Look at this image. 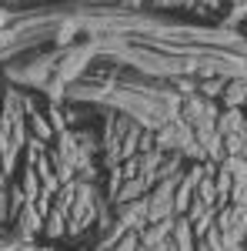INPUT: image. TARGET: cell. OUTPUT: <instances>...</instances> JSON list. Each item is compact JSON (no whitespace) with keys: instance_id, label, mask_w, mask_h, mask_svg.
Segmentation results:
<instances>
[{"instance_id":"6","label":"cell","mask_w":247,"mask_h":251,"mask_svg":"<svg viewBox=\"0 0 247 251\" xmlns=\"http://www.w3.org/2000/svg\"><path fill=\"white\" fill-rule=\"evenodd\" d=\"M30 127H34V137H44V141H50L54 137V127H50V121L40 114V111H30Z\"/></svg>"},{"instance_id":"1","label":"cell","mask_w":247,"mask_h":251,"mask_svg":"<svg viewBox=\"0 0 247 251\" xmlns=\"http://www.w3.org/2000/svg\"><path fill=\"white\" fill-rule=\"evenodd\" d=\"M171 241L174 248H197V238H194V228H190V218L187 214H174V225H171Z\"/></svg>"},{"instance_id":"5","label":"cell","mask_w":247,"mask_h":251,"mask_svg":"<svg viewBox=\"0 0 247 251\" xmlns=\"http://www.w3.org/2000/svg\"><path fill=\"white\" fill-rule=\"evenodd\" d=\"M44 231L50 234V238H60V234L67 231V214L57 211V208H50V211L44 214Z\"/></svg>"},{"instance_id":"4","label":"cell","mask_w":247,"mask_h":251,"mask_svg":"<svg viewBox=\"0 0 247 251\" xmlns=\"http://www.w3.org/2000/svg\"><path fill=\"white\" fill-rule=\"evenodd\" d=\"M244 100H247V77H237L230 84H224V104L227 107H241Z\"/></svg>"},{"instance_id":"10","label":"cell","mask_w":247,"mask_h":251,"mask_svg":"<svg viewBox=\"0 0 247 251\" xmlns=\"http://www.w3.org/2000/svg\"><path fill=\"white\" fill-rule=\"evenodd\" d=\"M230 3H241V0H230Z\"/></svg>"},{"instance_id":"2","label":"cell","mask_w":247,"mask_h":251,"mask_svg":"<svg viewBox=\"0 0 247 251\" xmlns=\"http://www.w3.org/2000/svg\"><path fill=\"white\" fill-rule=\"evenodd\" d=\"M214 127H217V134H234V131H244V111H241V107H227L224 114L214 117Z\"/></svg>"},{"instance_id":"9","label":"cell","mask_w":247,"mask_h":251,"mask_svg":"<svg viewBox=\"0 0 247 251\" xmlns=\"http://www.w3.org/2000/svg\"><path fill=\"white\" fill-rule=\"evenodd\" d=\"M7 218V194H3V184H0V221Z\"/></svg>"},{"instance_id":"7","label":"cell","mask_w":247,"mask_h":251,"mask_svg":"<svg viewBox=\"0 0 247 251\" xmlns=\"http://www.w3.org/2000/svg\"><path fill=\"white\" fill-rule=\"evenodd\" d=\"M47 121H50V127H54V134H57V131H64V127H67V124H64V114H60L57 107H50V114H47Z\"/></svg>"},{"instance_id":"8","label":"cell","mask_w":247,"mask_h":251,"mask_svg":"<svg viewBox=\"0 0 247 251\" xmlns=\"http://www.w3.org/2000/svg\"><path fill=\"white\" fill-rule=\"evenodd\" d=\"M224 91V80H207L204 84V94H221Z\"/></svg>"},{"instance_id":"3","label":"cell","mask_w":247,"mask_h":251,"mask_svg":"<svg viewBox=\"0 0 247 251\" xmlns=\"http://www.w3.org/2000/svg\"><path fill=\"white\" fill-rule=\"evenodd\" d=\"M14 221H17V228L23 234H34V231H40V228H44V214H40L30 201H27V204L17 211V218H14Z\"/></svg>"}]
</instances>
